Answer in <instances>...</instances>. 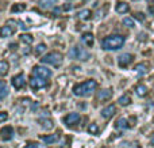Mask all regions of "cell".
I'll use <instances>...</instances> for the list:
<instances>
[{
	"label": "cell",
	"mask_w": 154,
	"mask_h": 148,
	"mask_svg": "<svg viewBox=\"0 0 154 148\" xmlns=\"http://www.w3.org/2000/svg\"><path fill=\"white\" fill-rule=\"evenodd\" d=\"M96 87H97L96 80H92V79H91V80L76 84V86L73 87V94L77 95V97H88V95H91L93 91H95Z\"/></svg>",
	"instance_id": "obj_1"
},
{
	"label": "cell",
	"mask_w": 154,
	"mask_h": 148,
	"mask_svg": "<svg viewBox=\"0 0 154 148\" xmlns=\"http://www.w3.org/2000/svg\"><path fill=\"white\" fill-rule=\"evenodd\" d=\"M125 43V37L123 35H109V37H106L103 41H101V46L106 50H116V49H120Z\"/></svg>",
	"instance_id": "obj_2"
},
{
	"label": "cell",
	"mask_w": 154,
	"mask_h": 148,
	"mask_svg": "<svg viewBox=\"0 0 154 148\" xmlns=\"http://www.w3.org/2000/svg\"><path fill=\"white\" fill-rule=\"evenodd\" d=\"M41 61L43 64H49L53 65V67H60L64 61V56H62L60 52H51V53H48L41 59Z\"/></svg>",
	"instance_id": "obj_3"
},
{
	"label": "cell",
	"mask_w": 154,
	"mask_h": 148,
	"mask_svg": "<svg viewBox=\"0 0 154 148\" xmlns=\"http://www.w3.org/2000/svg\"><path fill=\"white\" fill-rule=\"evenodd\" d=\"M69 57L76 60H88L91 57V54L85 49H82L81 46H75L69 50Z\"/></svg>",
	"instance_id": "obj_4"
},
{
	"label": "cell",
	"mask_w": 154,
	"mask_h": 148,
	"mask_svg": "<svg viewBox=\"0 0 154 148\" xmlns=\"http://www.w3.org/2000/svg\"><path fill=\"white\" fill-rule=\"evenodd\" d=\"M32 75L39 76V78H43V79H49L51 76V71L46 67H42V65H35L32 68Z\"/></svg>",
	"instance_id": "obj_5"
},
{
	"label": "cell",
	"mask_w": 154,
	"mask_h": 148,
	"mask_svg": "<svg viewBox=\"0 0 154 148\" xmlns=\"http://www.w3.org/2000/svg\"><path fill=\"white\" fill-rule=\"evenodd\" d=\"M30 86H31L32 90L45 88V87H48V80L43 78H39V76H32L30 79Z\"/></svg>",
	"instance_id": "obj_6"
},
{
	"label": "cell",
	"mask_w": 154,
	"mask_h": 148,
	"mask_svg": "<svg viewBox=\"0 0 154 148\" xmlns=\"http://www.w3.org/2000/svg\"><path fill=\"white\" fill-rule=\"evenodd\" d=\"M11 83H12V86L15 87L16 90L24 88V86H26V79H24V75L23 73H19V75L14 76L12 80H11Z\"/></svg>",
	"instance_id": "obj_7"
},
{
	"label": "cell",
	"mask_w": 154,
	"mask_h": 148,
	"mask_svg": "<svg viewBox=\"0 0 154 148\" xmlns=\"http://www.w3.org/2000/svg\"><path fill=\"white\" fill-rule=\"evenodd\" d=\"M14 137V128L10 127V125H7V127L2 128L0 129V139L4 141H8L11 140V139Z\"/></svg>",
	"instance_id": "obj_8"
},
{
	"label": "cell",
	"mask_w": 154,
	"mask_h": 148,
	"mask_svg": "<svg viewBox=\"0 0 154 148\" xmlns=\"http://www.w3.org/2000/svg\"><path fill=\"white\" fill-rule=\"evenodd\" d=\"M80 121V114L79 113H69L68 116L64 117V122L66 127H73V125L79 124Z\"/></svg>",
	"instance_id": "obj_9"
},
{
	"label": "cell",
	"mask_w": 154,
	"mask_h": 148,
	"mask_svg": "<svg viewBox=\"0 0 154 148\" xmlns=\"http://www.w3.org/2000/svg\"><path fill=\"white\" fill-rule=\"evenodd\" d=\"M133 54H130V53H123V54H120L119 56V59H118V64H119V67H127L128 64H130L131 61H133Z\"/></svg>",
	"instance_id": "obj_10"
},
{
	"label": "cell",
	"mask_w": 154,
	"mask_h": 148,
	"mask_svg": "<svg viewBox=\"0 0 154 148\" xmlns=\"http://www.w3.org/2000/svg\"><path fill=\"white\" fill-rule=\"evenodd\" d=\"M115 113H116V108H115V105H109V106H107V108H104L103 110H101V117L106 118V120H108V118H111Z\"/></svg>",
	"instance_id": "obj_11"
},
{
	"label": "cell",
	"mask_w": 154,
	"mask_h": 148,
	"mask_svg": "<svg viewBox=\"0 0 154 148\" xmlns=\"http://www.w3.org/2000/svg\"><path fill=\"white\" fill-rule=\"evenodd\" d=\"M14 31H15V27L10 26V23H8L7 26H3L2 29H0V37H2V38L10 37V35L14 34Z\"/></svg>",
	"instance_id": "obj_12"
},
{
	"label": "cell",
	"mask_w": 154,
	"mask_h": 148,
	"mask_svg": "<svg viewBox=\"0 0 154 148\" xmlns=\"http://www.w3.org/2000/svg\"><path fill=\"white\" fill-rule=\"evenodd\" d=\"M112 97V91L109 88H106V90H101V91H99L97 92V99L99 101H101V102H103V101H107V99H109V98Z\"/></svg>",
	"instance_id": "obj_13"
},
{
	"label": "cell",
	"mask_w": 154,
	"mask_h": 148,
	"mask_svg": "<svg viewBox=\"0 0 154 148\" xmlns=\"http://www.w3.org/2000/svg\"><path fill=\"white\" fill-rule=\"evenodd\" d=\"M58 139H60V135H58V133H56V135L41 136V140H42L43 143H46V144H53V143H56V141H58Z\"/></svg>",
	"instance_id": "obj_14"
},
{
	"label": "cell",
	"mask_w": 154,
	"mask_h": 148,
	"mask_svg": "<svg viewBox=\"0 0 154 148\" xmlns=\"http://www.w3.org/2000/svg\"><path fill=\"white\" fill-rule=\"evenodd\" d=\"M39 122H41V127L46 130L53 129V127H54L53 120H50V118H42V120H39Z\"/></svg>",
	"instance_id": "obj_15"
},
{
	"label": "cell",
	"mask_w": 154,
	"mask_h": 148,
	"mask_svg": "<svg viewBox=\"0 0 154 148\" xmlns=\"http://www.w3.org/2000/svg\"><path fill=\"white\" fill-rule=\"evenodd\" d=\"M57 4V0H39V5L43 8V10H48V8H51Z\"/></svg>",
	"instance_id": "obj_16"
},
{
	"label": "cell",
	"mask_w": 154,
	"mask_h": 148,
	"mask_svg": "<svg viewBox=\"0 0 154 148\" xmlns=\"http://www.w3.org/2000/svg\"><path fill=\"white\" fill-rule=\"evenodd\" d=\"M128 10H130V7H128L127 3L119 2V3L116 4V12H119V14H126V12H128Z\"/></svg>",
	"instance_id": "obj_17"
},
{
	"label": "cell",
	"mask_w": 154,
	"mask_h": 148,
	"mask_svg": "<svg viewBox=\"0 0 154 148\" xmlns=\"http://www.w3.org/2000/svg\"><path fill=\"white\" fill-rule=\"evenodd\" d=\"M81 40L87 46H92L93 45V34L92 33H85V34H82Z\"/></svg>",
	"instance_id": "obj_18"
},
{
	"label": "cell",
	"mask_w": 154,
	"mask_h": 148,
	"mask_svg": "<svg viewBox=\"0 0 154 148\" xmlns=\"http://www.w3.org/2000/svg\"><path fill=\"white\" fill-rule=\"evenodd\" d=\"M8 69H10V64H8L7 61H4V60H2V61H0V78L7 75Z\"/></svg>",
	"instance_id": "obj_19"
},
{
	"label": "cell",
	"mask_w": 154,
	"mask_h": 148,
	"mask_svg": "<svg viewBox=\"0 0 154 148\" xmlns=\"http://www.w3.org/2000/svg\"><path fill=\"white\" fill-rule=\"evenodd\" d=\"M8 95V87L3 80H0V99L5 98Z\"/></svg>",
	"instance_id": "obj_20"
},
{
	"label": "cell",
	"mask_w": 154,
	"mask_h": 148,
	"mask_svg": "<svg viewBox=\"0 0 154 148\" xmlns=\"http://www.w3.org/2000/svg\"><path fill=\"white\" fill-rule=\"evenodd\" d=\"M115 128H116V129H126V128H128L127 120L126 118H119L116 121V124H115Z\"/></svg>",
	"instance_id": "obj_21"
},
{
	"label": "cell",
	"mask_w": 154,
	"mask_h": 148,
	"mask_svg": "<svg viewBox=\"0 0 154 148\" xmlns=\"http://www.w3.org/2000/svg\"><path fill=\"white\" fill-rule=\"evenodd\" d=\"M20 41L24 43H27V45H30V43H32V41H34V38H32L31 34H27V33H24V34H20Z\"/></svg>",
	"instance_id": "obj_22"
},
{
	"label": "cell",
	"mask_w": 154,
	"mask_h": 148,
	"mask_svg": "<svg viewBox=\"0 0 154 148\" xmlns=\"http://www.w3.org/2000/svg\"><path fill=\"white\" fill-rule=\"evenodd\" d=\"M135 91H137V94H138L139 97H145V95L147 94V87L143 86V84H138L137 88H135Z\"/></svg>",
	"instance_id": "obj_23"
},
{
	"label": "cell",
	"mask_w": 154,
	"mask_h": 148,
	"mask_svg": "<svg viewBox=\"0 0 154 148\" xmlns=\"http://www.w3.org/2000/svg\"><path fill=\"white\" fill-rule=\"evenodd\" d=\"M91 15H92V12H91L89 10H82V11L79 12V18L81 19V21H87V19H89Z\"/></svg>",
	"instance_id": "obj_24"
},
{
	"label": "cell",
	"mask_w": 154,
	"mask_h": 148,
	"mask_svg": "<svg viewBox=\"0 0 154 148\" xmlns=\"http://www.w3.org/2000/svg\"><path fill=\"white\" fill-rule=\"evenodd\" d=\"M134 69H135L138 73H146L147 72V65L145 64V63H139V64L135 65Z\"/></svg>",
	"instance_id": "obj_25"
},
{
	"label": "cell",
	"mask_w": 154,
	"mask_h": 148,
	"mask_svg": "<svg viewBox=\"0 0 154 148\" xmlns=\"http://www.w3.org/2000/svg\"><path fill=\"white\" fill-rule=\"evenodd\" d=\"M118 102H119L122 106H128L131 103V98L128 97V95H123V97L119 98V101H118Z\"/></svg>",
	"instance_id": "obj_26"
},
{
	"label": "cell",
	"mask_w": 154,
	"mask_h": 148,
	"mask_svg": "<svg viewBox=\"0 0 154 148\" xmlns=\"http://www.w3.org/2000/svg\"><path fill=\"white\" fill-rule=\"evenodd\" d=\"M24 10H26V4H23V3H20V4H14L12 7H11L12 12H20V11H24Z\"/></svg>",
	"instance_id": "obj_27"
},
{
	"label": "cell",
	"mask_w": 154,
	"mask_h": 148,
	"mask_svg": "<svg viewBox=\"0 0 154 148\" xmlns=\"http://www.w3.org/2000/svg\"><path fill=\"white\" fill-rule=\"evenodd\" d=\"M45 50H46V45L45 43H39V45H37V48H35V54H37V56H41Z\"/></svg>",
	"instance_id": "obj_28"
},
{
	"label": "cell",
	"mask_w": 154,
	"mask_h": 148,
	"mask_svg": "<svg viewBox=\"0 0 154 148\" xmlns=\"http://www.w3.org/2000/svg\"><path fill=\"white\" fill-rule=\"evenodd\" d=\"M88 132H89L91 135H97L99 133V127L96 124H91L89 127H88Z\"/></svg>",
	"instance_id": "obj_29"
},
{
	"label": "cell",
	"mask_w": 154,
	"mask_h": 148,
	"mask_svg": "<svg viewBox=\"0 0 154 148\" xmlns=\"http://www.w3.org/2000/svg\"><path fill=\"white\" fill-rule=\"evenodd\" d=\"M123 24H125V26H127V27H134V26H135L134 19H131V18H125V19H123Z\"/></svg>",
	"instance_id": "obj_30"
},
{
	"label": "cell",
	"mask_w": 154,
	"mask_h": 148,
	"mask_svg": "<svg viewBox=\"0 0 154 148\" xmlns=\"http://www.w3.org/2000/svg\"><path fill=\"white\" fill-rule=\"evenodd\" d=\"M24 148H45V147L41 146V144H38V143H31V144H27Z\"/></svg>",
	"instance_id": "obj_31"
},
{
	"label": "cell",
	"mask_w": 154,
	"mask_h": 148,
	"mask_svg": "<svg viewBox=\"0 0 154 148\" xmlns=\"http://www.w3.org/2000/svg\"><path fill=\"white\" fill-rule=\"evenodd\" d=\"M7 118H8V114L7 113H4V111H3V113H0V122L5 121Z\"/></svg>",
	"instance_id": "obj_32"
},
{
	"label": "cell",
	"mask_w": 154,
	"mask_h": 148,
	"mask_svg": "<svg viewBox=\"0 0 154 148\" xmlns=\"http://www.w3.org/2000/svg\"><path fill=\"white\" fill-rule=\"evenodd\" d=\"M135 18H137V19H139V21H141V22H143V21H145V16H143V14H141V12L135 14Z\"/></svg>",
	"instance_id": "obj_33"
},
{
	"label": "cell",
	"mask_w": 154,
	"mask_h": 148,
	"mask_svg": "<svg viewBox=\"0 0 154 148\" xmlns=\"http://www.w3.org/2000/svg\"><path fill=\"white\" fill-rule=\"evenodd\" d=\"M70 8H72V5H70V4H66V5L64 7V10H65V11H69Z\"/></svg>",
	"instance_id": "obj_34"
},
{
	"label": "cell",
	"mask_w": 154,
	"mask_h": 148,
	"mask_svg": "<svg viewBox=\"0 0 154 148\" xmlns=\"http://www.w3.org/2000/svg\"><path fill=\"white\" fill-rule=\"evenodd\" d=\"M60 11H61V10H60V8H54V14H58Z\"/></svg>",
	"instance_id": "obj_35"
},
{
	"label": "cell",
	"mask_w": 154,
	"mask_h": 148,
	"mask_svg": "<svg viewBox=\"0 0 154 148\" xmlns=\"http://www.w3.org/2000/svg\"><path fill=\"white\" fill-rule=\"evenodd\" d=\"M11 49H16V43H11Z\"/></svg>",
	"instance_id": "obj_36"
},
{
	"label": "cell",
	"mask_w": 154,
	"mask_h": 148,
	"mask_svg": "<svg viewBox=\"0 0 154 148\" xmlns=\"http://www.w3.org/2000/svg\"><path fill=\"white\" fill-rule=\"evenodd\" d=\"M149 11H150V12H154V7H150V8H149Z\"/></svg>",
	"instance_id": "obj_37"
},
{
	"label": "cell",
	"mask_w": 154,
	"mask_h": 148,
	"mask_svg": "<svg viewBox=\"0 0 154 148\" xmlns=\"http://www.w3.org/2000/svg\"><path fill=\"white\" fill-rule=\"evenodd\" d=\"M152 146H154V136H153V139H152Z\"/></svg>",
	"instance_id": "obj_38"
},
{
	"label": "cell",
	"mask_w": 154,
	"mask_h": 148,
	"mask_svg": "<svg viewBox=\"0 0 154 148\" xmlns=\"http://www.w3.org/2000/svg\"><path fill=\"white\" fill-rule=\"evenodd\" d=\"M147 2H153V0H147Z\"/></svg>",
	"instance_id": "obj_39"
},
{
	"label": "cell",
	"mask_w": 154,
	"mask_h": 148,
	"mask_svg": "<svg viewBox=\"0 0 154 148\" xmlns=\"http://www.w3.org/2000/svg\"><path fill=\"white\" fill-rule=\"evenodd\" d=\"M135 2H137V0H135Z\"/></svg>",
	"instance_id": "obj_40"
}]
</instances>
